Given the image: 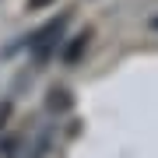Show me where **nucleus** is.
<instances>
[{
  "mask_svg": "<svg viewBox=\"0 0 158 158\" xmlns=\"http://www.w3.org/2000/svg\"><path fill=\"white\" fill-rule=\"evenodd\" d=\"M85 39H88V35H77V42H74L70 49H67V60H74V56L81 53V46H85Z\"/></svg>",
  "mask_w": 158,
  "mask_h": 158,
  "instance_id": "f257e3e1",
  "label": "nucleus"
},
{
  "mask_svg": "<svg viewBox=\"0 0 158 158\" xmlns=\"http://www.w3.org/2000/svg\"><path fill=\"white\" fill-rule=\"evenodd\" d=\"M46 4H53V0H28V7H32V11H39V7H46Z\"/></svg>",
  "mask_w": 158,
  "mask_h": 158,
  "instance_id": "f03ea898",
  "label": "nucleus"
}]
</instances>
